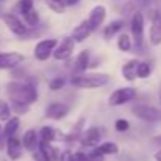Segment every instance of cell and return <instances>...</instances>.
I'll return each mask as SVG.
<instances>
[{
	"mask_svg": "<svg viewBox=\"0 0 161 161\" xmlns=\"http://www.w3.org/2000/svg\"><path fill=\"white\" fill-rule=\"evenodd\" d=\"M95 148H97L101 155H104V156L117 155V153H119V145H117L115 142H111V141H108V142H101V144L97 145Z\"/></svg>",
	"mask_w": 161,
	"mask_h": 161,
	"instance_id": "obj_23",
	"label": "cell"
},
{
	"mask_svg": "<svg viewBox=\"0 0 161 161\" xmlns=\"http://www.w3.org/2000/svg\"><path fill=\"white\" fill-rule=\"evenodd\" d=\"M62 2H63V0H62Z\"/></svg>",
	"mask_w": 161,
	"mask_h": 161,
	"instance_id": "obj_41",
	"label": "cell"
},
{
	"mask_svg": "<svg viewBox=\"0 0 161 161\" xmlns=\"http://www.w3.org/2000/svg\"><path fill=\"white\" fill-rule=\"evenodd\" d=\"M89 63H90V52L86 49L82 51L74 60V65H73V76H77V74H82L87 71L89 68Z\"/></svg>",
	"mask_w": 161,
	"mask_h": 161,
	"instance_id": "obj_16",
	"label": "cell"
},
{
	"mask_svg": "<svg viewBox=\"0 0 161 161\" xmlns=\"http://www.w3.org/2000/svg\"><path fill=\"white\" fill-rule=\"evenodd\" d=\"M38 136H40V141H44V142H54V141H57L58 133H57V130L52 128V126H43V128L40 130Z\"/></svg>",
	"mask_w": 161,
	"mask_h": 161,
	"instance_id": "obj_22",
	"label": "cell"
},
{
	"mask_svg": "<svg viewBox=\"0 0 161 161\" xmlns=\"http://www.w3.org/2000/svg\"><path fill=\"white\" fill-rule=\"evenodd\" d=\"M0 2H2V0H0Z\"/></svg>",
	"mask_w": 161,
	"mask_h": 161,
	"instance_id": "obj_40",
	"label": "cell"
},
{
	"mask_svg": "<svg viewBox=\"0 0 161 161\" xmlns=\"http://www.w3.org/2000/svg\"><path fill=\"white\" fill-rule=\"evenodd\" d=\"M139 3H147V2H150V0H137Z\"/></svg>",
	"mask_w": 161,
	"mask_h": 161,
	"instance_id": "obj_38",
	"label": "cell"
},
{
	"mask_svg": "<svg viewBox=\"0 0 161 161\" xmlns=\"http://www.w3.org/2000/svg\"><path fill=\"white\" fill-rule=\"evenodd\" d=\"M32 156H33L35 161H58L60 148L55 147L52 142L40 141L36 150L32 152Z\"/></svg>",
	"mask_w": 161,
	"mask_h": 161,
	"instance_id": "obj_3",
	"label": "cell"
},
{
	"mask_svg": "<svg viewBox=\"0 0 161 161\" xmlns=\"http://www.w3.org/2000/svg\"><path fill=\"white\" fill-rule=\"evenodd\" d=\"M69 114V106L65 103H51L46 108V117L52 119V120H62Z\"/></svg>",
	"mask_w": 161,
	"mask_h": 161,
	"instance_id": "obj_13",
	"label": "cell"
},
{
	"mask_svg": "<svg viewBox=\"0 0 161 161\" xmlns=\"http://www.w3.org/2000/svg\"><path fill=\"white\" fill-rule=\"evenodd\" d=\"M19 126H21V120H19V117H18V115L10 117V119L5 122V125L2 126V137L7 141L8 137L16 136V133H18Z\"/></svg>",
	"mask_w": 161,
	"mask_h": 161,
	"instance_id": "obj_19",
	"label": "cell"
},
{
	"mask_svg": "<svg viewBox=\"0 0 161 161\" xmlns=\"http://www.w3.org/2000/svg\"><path fill=\"white\" fill-rule=\"evenodd\" d=\"M65 77L63 76H57V77H54L51 82H49V89L52 90V92H58L60 89H63V86H65Z\"/></svg>",
	"mask_w": 161,
	"mask_h": 161,
	"instance_id": "obj_29",
	"label": "cell"
},
{
	"mask_svg": "<svg viewBox=\"0 0 161 161\" xmlns=\"http://www.w3.org/2000/svg\"><path fill=\"white\" fill-rule=\"evenodd\" d=\"M150 43L153 46L161 44V11H153L150 27Z\"/></svg>",
	"mask_w": 161,
	"mask_h": 161,
	"instance_id": "obj_14",
	"label": "cell"
},
{
	"mask_svg": "<svg viewBox=\"0 0 161 161\" xmlns=\"http://www.w3.org/2000/svg\"><path fill=\"white\" fill-rule=\"evenodd\" d=\"M11 117V108L7 101L0 100V122H7Z\"/></svg>",
	"mask_w": 161,
	"mask_h": 161,
	"instance_id": "obj_27",
	"label": "cell"
},
{
	"mask_svg": "<svg viewBox=\"0 0 161 161\" xmlns=\"http://www.w3.org/2000/svg\"><path fill=\"white\" fill-rule=\"evenodd\" d=\"M63 3H65V7H73V5L79 3V0H63Z\"/></svg>",
	"mask_w": 161,
	"mask_h": 161,
	"instance_id": "obj_36",
	"label": "cell"
},
{
	"mask_svg": "<svg viewBox=\"0 0 161 161\" xmlns=\"http://www.w3.org/2000/svg\"><path fill=\"white\" fill-rule=\"evenodd\" d=\"M57 44H58V41H57L55 38L41 40V41L35 46V49H33V55H35V58L40 60V62H46V60L52 55V52H54V49H55Z\"/></svg>",
	"mask_w": 161,
	"mask_h": 161,
	"instance_id": "obj_5",
	"label": "cell"
},
{
	"mask_svg": "<svg viewBox=\"0 0 161 161\" xmlns=\"http://www.w3.org/2000/svg\"><path fill=\"white\" fill-rule=\"evenodd\" d=\"M86 153H87V152H86ZM104 159H106V156L101 155L97 148H93L92 152L87 153V161H104Z\"/></svg>",
	"mask_w": 161,
	"mask_h": 161,
	"instance_id": "obj_32",
	"label": "cell"
},
{
	"mask_svg": "<svg viewBox=\"0 0 161 161\" xmlns=\"http://www.w3.org/2000/svg\"><path fill=\"white\" fill-rule=\"evenodd\" d=\"M24 24L29 27V29H33V27H36L38 25V21H40V16H38V11L33 8V10H30L29 13H25L24 16Z\"/></svg>",
	"mask_w": 161,
	"mask_h": 161,
	"instance_id": "obj_24",
	"label": "cell"
},
{
	"mask_svg": "<svg viewBox=\"0 0 161 161\" xmlns=\"http://www.w3.org/2000/svg\"><path fill=\"white\" fill-rule=\"evenodd\" d=\"M58 161H73V152H71V150H63V152H60Z\"/></svg>",
	"mask_w": 161,
	"mask_h": 161,
	"instance_id": "obj_34",
	"label": "cell"
},
{
	"mask_svg": "<svg viewBox=\"0 0 161 161\" xmlns=\"http://www.w3.org/2000/svg\"><path fill=\"white\" fill-rule=\"evenodd\" d=\"M137 65H139V62L137 60H128L123 66H122V76L126 79V80H134L137 76H136V71H137Z\"/></svg>",
	"mask_w": 161,
	"mask_h": 161,
	"instance_id": "obj_20",
	"label": "cell"
},
{
	"mask_svg": "<svg viewBox=\"0 0 161 161\" xmlns=\"http://www.w3.org/2000/svg\"><path fill=\"white\" fill-rule=\"evenodd\" d=\"M114 128H115V131H119V133H125V131L130 130V122L125 120V119H117L115 123H114Z\"/></svg>",
	"mask_w": 161,
	"mask_h": 161,
	"instance_id": "obj_31",
	"label": "cell"
},
{
	"mask_svg": "<svg viewBox=\"0 0 161 161\" xmlns=\"http://www.w3.org/2000/svg\"><path fill=\"white\" fill-rule=\"evenodd\" d=\"M79 142L82 147H89V148H95L97 145L101 144V131L98 126H90L87 130H84L79 136Z\"/></svg>",
	"mask_w": 161,
	"mask_h": 161,
	"instance_id": "obj_6",
	"label": "cell"
},
{
	"mask_svg": "<svg viewBox=\"0 0 161 161\" xmlns=\"http://www.w3.org/2000/svg\"><path fill=\"white\" fill-rule=\"evenodd\" d=\"M123 25H125V22L122 21V19H117V21H112V22H109L106 27H104V30H103V35H104V38H112V36H115L122 29H123Z\"/></svg>",
	"mask_w": 161,
	"mask_h": 161,
	"instance_id": "obj_21",
	"label": "cell"
},
{
	"mask_svg": "<svg viewBox=\"0 0 161 161\" xmlns=\"http://www.w3.org/2000/svg\"><path fill=\"white\" fill-rule=\"evenodd\" d=\"M93 33V29L89 25V22H87V19L86 21H82L79 25H76L74 27V30H73V40L76 41V43H82V41H86L90 35Z\"/></svg>",
	"mask_w": 161,
	"mask_h": 161,
	"instance_id": "obj_18",
	"label": "cell"
},
{
	"mask_svg": "<svg viewBox=\"0 0 161 161\" xmlns=\"http://www.w3.org/2000/svg\"><path fill=\"white\" fill-rule=\"evenodd\" d=\"M30 10H33V0H19L18 3V11L24 16L25 13H29Z\"/></svg>",
	"mask_w": 161,
	"mask_h": 161,
	"instance_id": "obj_30",
	"label": "cell"
},
{
	"mask_svg": "<svg viewBox=\"0 0 161 161\" xmlns=\"http://www.w3.org/2000/svg\"><path fill=\"white\" fill-rule=\"evenodd\" d=\"M2 139H3L2 137V126H0V142H2Z\"/></svg>",
	"mask_w": 161,
	"mask_h": 161,
	"instance_id": "obj_39",
	"label": "cell"
},
{
	"mask_svg": "<svg viewBox=\"0 0 161 161\" xmlns=\"http://www.w3.org/2000/svg\"><path fill=\"white\" fill-rule=\"evenodd\" d=\"M7 93L11 98V103L30 106L38 100V90L30 82H10L7 86Z\"/></svg>",
	"mask_w": 161,
	"mask_h": 161,
	"instance_id": "obj_1",
	"label": "cell"
},
{
	"mask_svg": "<svg viewBox=\"0 0 161 161\" xmlns=\"http://www.w3.org/2000/svg\"><path fill=\"white\" fill-rule=\"evenodd\" d=\"M134 98H136V90L133 87H122V89H117L115 92H112V95L109 97V104L122 106V104L133 101Z\"/></svg>",
	"mask_w": 161,
	"mask_h": 161,
	"instance_id": "obj_7",
	"label": "cell"
},
{
	"mask_svg": "<svg viewBox=\"0 0 161 161\" xmlns=\"http://www.w3.org/2000/svg\"><path fill=\"white\" fill-rule=\"evenodd\" d=\"M109 82V76L104 73H82L71 77V86L76 89H98Z\"/></svg>",
	"mask_w": 161,
	"mask_h": 161,
	"instance_id": "obj_2",
	"label": "cell"
},
{
	"mask_svg": "<svg viewBox=\"0 0 161 161\" xmlns=\"http://www.w3.org/2000/svg\"><path fill=\"white\" fill-rule=\"evenodd\" d=\"M29 109H30V106H25V104H18V103H11V111H13L14 114L22 115V114H27V112H29Z\"/></svg>",
	"mask_w": 161,
	"mask_h": 161,
	"instance_id": "obj_33",
	"label": "cell"
},
{
	"mask_svg": "<svg viewBox=\"0 0 161 161\" xmlns=\"http://www.w3.org/2000/svg\"><path fill=\"white\" fill-rule=\"evenodd\" d=\"M74 46H76V41L71 38V36H66L62 40V43H58L52 52V57L55 60H66L71 57L73 51H74Z\"/></svg>",
	"mask_w": 161,
	"mask_h": 161,
	"instance_id": "obj_9",
	"label": "cell"
},
{
	"mask_svg": "<svg viewBox=\"0 0 161 161\" xmlns=\"http://www.w3.org/2000/svg\"><path fill=\"white\" fill-rule=\"evenodd\" d=\"M3 22H5V25L8 27V30H10L11 33L18 35V36H25L27 32H29V27L24 24V21H21V19H19L16 14H13V13L3 14Z\"/></svg>",
	"mask_w": 161,
	"mask_h": 161,
	"instance_id": "obj_8",
	"label": "cell"
},
{
	"mask_svg": "<svg viewBox=\"0 0 161 161\" xmlns=\"http://www.w3.org/2000/svg\"><path fill=\"white\" fill-rule=\"evenodd\" d=\"M5 150H7V156H8L10 161H19L22 158V153H24L21 139L18 136L8 137L7 139V144H5Z\"/></svg>",
	"mask_w": 161,
	"mask_h": 161,
	"instance_id": "obj_10",
	"label": "cell"
},
{
	"mask_svg": "<svg viewBox=\"0 0 161 161\" xmlns=\"http://www.w3.org/2000/svg\"><path fill=\"white\" fill-rule=\"evenodd\" d=\"M117 46H119V49L122 52H130V49H131V38L126 33H122L119 36V40H117Z\"/></svg>",
	"mask_w": 161,
	"mask_h": 161,
	"instance_id": "obj_25",
	"label": "cell"
},
{
	"mask_svg": "<svg viewBox=\"0 0 161 161\" xmlns=\"http://www.w3.org/2000/svg\"><path fill=\"white\" fill-rule=\"evenodd\" d=\"M155 159H156V161H161V150H158V152L155 153Z\"/></svg>",
	"mask_w": 161,
	"mask_h": 161,
	"instance_id": "obj_37",
	"label": "cell"
},
{
	"mask_svg": "<svg viewBox=\"0 0 161 161\" xmlns=\"http://www.w3.org/2000/svg\"><path fill=\"white\" fill-rule=\"evenodd\" d=\"M133 114L144 120V122H159L161 120V111L153 108V106H148V104H134L133 106Z\"/></svg>",
	"mask_w": 161,
	"mask_h": 161,
	"instance_id": "obj_4",
	"label": "cell"
},
{
	"mask_svg": "<svg viewBox=\"0 0 161 161\" xmlns=\"http://www.w3.org/2000/svg\"><path fill=\"white\" fill-rule=\"evenodd\" d=\"M131 32H133L136 44L141 46L142 44V36H144V14L141 11H136L131 18Z\"/></svg>",
	"mask_w": 161,
	"mask_h": 161,
	"instance_id": "obj_12",
	"label": "cell"
},
{
	"mask_svg": "<svg viewBox=\"0 0 161 161\" xmlns=\"http://www.w3.org/2000/svg\"><path fill=\"white\" fill-rule=\"evenodd\" d=\"M104 19H106V8H104L103 5H97V7L90 11V14H89V18H87V22H89V25H90L93 30H97L100 25H103Z\"/></svg>",
	"mask_w": 161,
	"mask_h": 161,
	"instance_id": "obj_15",
	"label": "cell"
},
{
	"mask_svg": "<svg viewBox=\"0 0 161 161\" xmlns=\"http://www.w3.org/2000/svg\"><path fill=\"white\" fill-rule=\"evenodd\" d=\"M152 144H153L155 147H158V148L161 150V134H158V136H155V137L152 139Z\"/></svg>",
	"mask_w": 161,
	"mask_h": 161,
	"instance_id": "obj_35",
	"label": "cell"
},
{
	"mask_svg": "<svg viewBox=\"0 0 161 161\" xmlns=\"http://www.w3.org/2000/svg\"><path fill=\"white\" fill-rule=\"evenodd\" d=\"M46 3H47V7H49L54 13H57V14H62V13L65 11V3L62 2V0H46Z\"/></svg>",
	"mask_w": 161,
	"mask_h": 161,
	"instance_id": "obj_28",
	"label": "cell"
},
{
	"mask_svg": "<svg viewBox=\"0 0 161 161\" xmlns=\"http://www.w3.org/2000/svg\"><path fill=\"white\" fill-rule=\"evenodd\" d=\"M38 142H40V136L35 130H27L22 137H21V144H22V148L27 150V152H33L36 150L38 147Z\"/></svg>",
	"mask_w": 161,
	"mask_h": 161,
	"instance_id": "obj_17",
	"label": "cell"
},
{
	"mask_svg": "<svg viewBox=\"0 0 161 161\" xmlns=\"http://www.w3.org/2000/svg\"><path fill=\"white\" fill-rule=\"evenodd\" d=\"M150 73H152V66H150V63H147V62H139V65H137V71H136V76L141 77V79H147V77L150 76Z\"/></svg>",
	"mask_w": 161,
	"mask_h": 161,
	"instance_id": "obj_26",
	"label": "cell"
},
{
	"mask_svg": "<svg viewBox=\"0 0 161 161\" xmlns=\"http://www.w3.org/2000/svg\"><path fill=\"white\" fill-rule=\"evenodd\" d=\"M24 55L21 52H0V69H11L24 62Z\"/></svg>",
	"mask_w": 161,
	"mask_h": 161,
	"instance_id": "obj_11",
	"label": "cell"
}]
</instances>
